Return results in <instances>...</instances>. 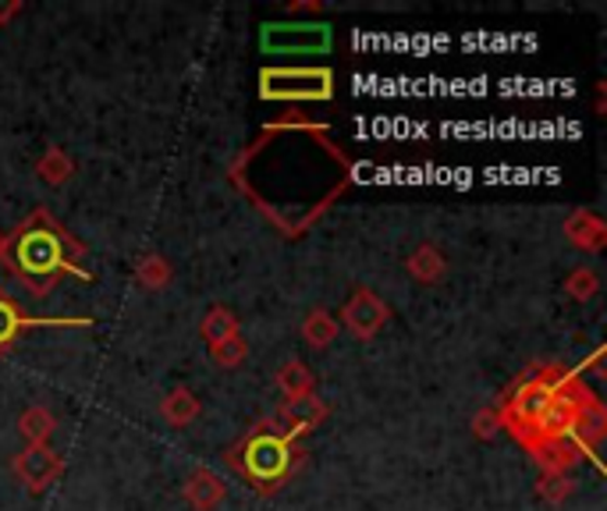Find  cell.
Segmentation results:
<instances>
[{
    "instance_id": "1",
    "label": "cell",
    "mask_w": 607,
    "mask_h": 511,
    "mask_svg": "<svg viewBox=\"0 0 607 511\" xmlns=\"http://www.w3.org/2000/svg\"><path fill=\"white\" fill-rule=\"evenodd\" d=\"M67 246H72V238L61 232V224L47 210H36L4 241V256L25 288L36 295H47L61 274L86 277L83 266H75V260L67 256Z\"/></svg>"
},
{
    "instance_id": "2",
    "label": "cell",
    "mask_w": 607,
    "mask_h": 511,
    "mask_svg": "<svg viewBox=\"0 0 607 511\" xmlns=\"http://www.w3.org/2000/svg\"><path fill=\"white\" fill-rule=\"evenodd\" d=\"M232 465L252 483L285 479L292 469V440L281 437L270 423H260L232 454Z\"/></svg>"
},
{
    "instance_id": "3",
    "label": "cell",
    "mask_w": 607,
    "mask_h": 511,
    "mask_svg": "<svg viewBox=\"0 0 607 511\" xmlns=\"http://www.w3.org/2000/svg\"><path fill=\"white\" fill-rule=\"evenodd\" d=\"M263 100H331L334 75L327 68H267L260 75Z\"/></svg>"
},
{
    "instance_id": "4",
    "label": "cell",
    "mask_w": 607,
    "mask_h": 511,
    "mask_svg": "<svg viewBox=\"0 0 607 511\" xmlns=\"http://www.w3.org/2000/svg\"><path fill=\"white\" fill-rule=\"evenodd\" d=\"M391 320V306L370 288H356L348 295V302L342 306V324L352 331V338L359 341H373L376 334L387 327Z\"/></svg>"
},
{
    "instance_id": "5",
    "label": "cell",
    "mask_w": 607,
    "mask_h": 511,
    "mask_svg": "<svg viewBox=\"0 0 607 511\" xmlns=\"http://www.w3.org/2000/svg\"><path fill=\"white\" fill-rule=\"evenodd\" d=\"M331 415V409L323 406V398L317 395H302V398H285V406L277 409V415L270 420V426L277 429L281 437H302V434H313L317 426H323V420Z\"/></svg>"
},
{
    "instance_id": "6",
    "label": "cell",
    "mask_w": 607,
    "mask_h": 511,
    "mask_svg": "<svg viewBox=\"0 0 607 511\" xmlns=\"http://www.w3.org/2000/svg\"><path fill=\"white\" fill-rule=\"evenodd\" d=\"M263 50L274 53H320L331 47L327 25H267L263 29Z\"/></svg>"
},
{
    "instance_id": "7",
    "label": "cell",
    "mask_w": 607,
    "mask_h": 511,
    "mask_svg": "<svg viewBox=\"0 0 607 511\" xmlns=\"http://www.w3.org/2000/svg\"><path fill=\"white\" fill-rule=\"evenodd\" d=\"M61 473H64V459L50 448V444H25V448L15 454V476L33 494L47 490Z\"/></svg>"
},
{
    "instance_id": "8",
    "label": "cell",
    "mask_w": 607,
    "mask_h": 511,
    "mask_svg": "<svg viewBox=\"0 0 607 511\" xmlns=\"http://www.w3.org/2000/svg\"><path fill=\"white\" fill-rule=\"evenodd\" d=\"M607 437V409H604V401L600 398H583L575 406V412H572V444L583 454H590L593 459V448H597V444Z\"/></svg>"
},
{
    "instance_id": "9",
    "label": "cell",
    "mask_w": 607,
    "mask_h": 511,
    "mask_svg": "<svg viewBox=\"0 0 607 511\" xmlns=\"http://www.w3.org/2000/svg\"><path fill=\"white\" fill-rule=\"evenodd\" d=\"M182 497L193 511H218L227 497V483L213 469H196V473H188Z\"/></svg>"
},
{
    "instance_id": "10",
    "label": "cell",
    "mask_w": 607,
    "mask_h": 511,
    "mask_svg": "<svg viewBox=\"0 0 607 511\" xmlns=\"http://www.w3.org/2000/svg\"><path fill=\"white\" fill-rule=\"evenodd\" d=\"M39 324H78V327H86L89 320H44V316H25L22 313V306L11 299V295H4L0 291V352H4V348H11L18 341V334L25 331V327H39Z\"/></svg>"
},
{
    "instance_id": "11",
    "label": "cell",
    "mask_w": 607,
    "mask_h": 511,
    "mask_svg": "<svg viewBox=\"0 0 607 511\" xmlns=\"http://www.w3.org/2000/svg\"><path fill=\"white\" fill-rule=\"evenodd\" d=\"M405 271H409L416 285H437L448 274V256L434 241H420V246L405 256Z\"/></svg>"
},
{
    "instance_id": "12",
    "label": "cell",
    "mask_w": 607,
    "mask_h": 511,
    "mask_svg": "<svg viewBox=\"0 0 607 511\" xmlns=\"http://www.w3.org/2000/svg\"><path fill=\"white\" fill-rule=\"evenodd\" d=\"M530 451L544 469V476H565L579 462V448L572 440H533Z\"/></svg>"
},
{
    "instance_id": "13",
    "label": "cell",
    "mask_w": 607,
    "mask_h": 511,
    "mask_svg": "<svg viewBox=\"0 0 607 511\" xmlns=\"http://www.w3.org/2000/svg\"><path fill=\"white\" fill-rule=\"evenodd\" d=\"M235 334H241V320L232 306H210L207 316L199 320V338L207 341V348L235 338Z\"/></svg>"
},
{
    "instance_id": "14",
    "label": "cell",
    "mask_w": 607,
    "mask_h": 511,
    "mask_svg": "<svg viewBox=\"0 0 607 511\" xmlns=\"http://www.w3.org/2000/svg\"><path fill=\"white\" fill-rule=\"evenodd\" d=\"M565 238H569L572 246H579V249L597 252L604 246V238H607V227H604V221L597 217V213L579 210V213H572V217H569V224H565Z\"/></svg>"
},
{
    "instance_id": "15",
    "label": "cell",
    "mask_w": 607,
    "mask_h": 511,
    "mask_svg": "<svg viewBox=\"0 0 607 511\" xmlns=\"http://www.w3.org/2000/svg\"><path fill=\"white\" fill-rule=\"evenodd\" d=\"M199 412H202L199 398L188 391V387H174V391L164 401H160V415H164V420L171 426H178V429L193 426L199 420Z\"/></svg>"
},
{
    "instance_id": "16",
    "label": "cell",
    "mask_w": 607,
    "mask_h": 511,
    "mask_svg": "<svg viewBox=\"0 0 607 511\" xmlns=\"http://www.w3.org/2000/svg\"><path fill=\"white\" fill-rule=\"evenodd\" d=\"M72 174H75V160L67 157L58 142H50L47 153L36 160V178L47 182L50 188H61L67 178H72Z\"/></svg>"
},
{
    "instance_id": "17",
    "label": "cell",
    "mask_w": 607,
    "mask_h": 511,
    "mask_svg": "<svg viewBox=\"0 0 607 511\" xmlns=\"http://www.w3.org/2000/svg\"><path fill=\"white\" fill-rule=\"evenodd\" d=\"M337 331H342V324H337L327 309H309L302 320V341L309 348H331L337 341Z\"/></svg>"
},
{
    "instance_id": "18",
    "label": "cell",
    "mask_w": 607,
    "mask_h": 511,
    "mask_svg": "<svg viewBox=\"0 0 607 511\" xmlns=\"http://www.w3.org/2000/svg\"><path fill=\"white\" fill-rule=\"evenodd\" d=\"M53 429H58V420L44 406H29L18 415V434L25 437V444H50Z\"/></svg>"
},
{
    "instance_id": "19",
    "label": "cell",
    "mask_w": 607,
    "mask_h": 511,
    "mask_svg": "<svg viewBox=\"0 0 607 511\" xmlns=\"http://www.w3.org/2000/svg\"><path fill=\"white\" fill-rule=\"evenodd\" d=\"M135 281H139L146 291H164V288H171L174 271H171V263L164 260V256L150 252V256H143L139 266H135Z\"/></svg>"
},
{
    "instance_id": "20",
    "label": "cell",
    "mask_w": 607,
    "mask_h": 511,
    "mask_svg": "<svg viewBox=\"0 0 607 511\" xmlns=\"http://www.w3.org/2000/svg\"><path fill=\"white\" fill-rule=\"evenodd\" d=\"M277 387H281V395H285V398H302V395H313L317 381H313V373H309L299 359H292V362H285V366L277 370Z\"/></svg>"
},
{
    "instance_id": "21",
    "label": "cell",
    "mask_w": 607,
    "mask_h": 511,
    "mask_svg": "<svg viewBox=\"0 0 607 511\" xmlns=\"http://www.w3.org/2000/svg\"><path fill=\"white\" fill-rule=\"evenodd\" d=\"M597 291H600V277H597V271H590V266H579V271L565 277V295L575 302H590Z\"/></svg>"
},
{
    "instance_id": "22",
    "label": "cell",
    "mask_w": 607,
    "mask_h": 511,
    "mask_svg": "<svg viewBox=\"0 0 607 511\" xmlns=\"http://www.w3.org/2000/svg\"><path fill=\"white\" fill-rule=\"evenodd\" d=\"M210 356H213V362H218V366H224V370H238L241 362L249 359V341L241 338V334H235V338H227V341H221V345H213V348H210Z\"/></svg>"
},
{
    "instance_id": "23",
    "label": "cell",
    "mask_w": 607,
    "mask_h": 511,
    "mask_svg": "<svg viewBox=\"0 0 607 511\" xmlns=\"http://www.w3.org/2000/svg\"><path fill=\"white\" fill-rule=\"evenodd\" d=\"M569 494H572L569 476H544V479H540V497L550 501V504H561Z\"/></svg>"
},
{
    "instance_id": "24",
    "label": "cell",
    "mask_w": 607,
    "mask_h": 511,
    "mask_svg": "<svg viewBox=\"0 0 607 511\" xmlns=\"http://www.w3.org/2000/svg\"><path fill=\"white\" fill-rule=\"evenodd\" d=\"M497 429H501V415H497L494 409L476 412V420H472V434H476L480 440H491Z\"/></svg>"
},
{
    "instance_id": "25",
    "label": "cell",
    "mask_w": 607,
    "mask_h": 511,
    "mask_svg": "<svg viewBox=\"0 0 607 511\" xmlns=\"http://www.w3.org/2000/svg\"><path fill=\"white\" fill-rule=\"evenodd\" d=\"M18 11H22V4H4V8H0V25H4L8 18H15Z\"/></svg>"
},
{
    "instance_id": "26",
    "label": "cell",
    "mask_w": 607,
    "mask_h": 511,
    "mask_svg": "<svg viewBox=\"0 0 607 511\" xmlns=\"http://www.w3.org/2000/svg\"><path fill=\"white\" fill-rule=\"evenodd\" d=\"M4 241H8V235L0 232V260H4Z\"/></svg>"
}]
</instances>
